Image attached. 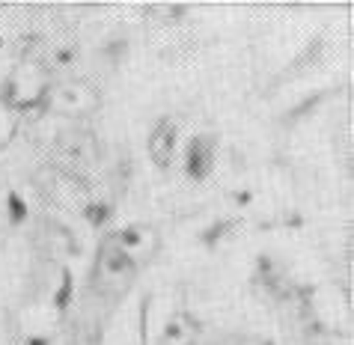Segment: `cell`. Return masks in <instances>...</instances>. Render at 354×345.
Instances as JSON below:
<instances>
[{
	"label": "cell",
	"instance_id": "1",
	"mask_svg": "<svg viewBox=\"0 0 354 345\" xmlns=\"http://www.w3.org/2000/svg\"><path fill=\"white\" fill-rule=\"evenodd\" d=\"M48 104L63 116H86L98 107V93L93 84L81 81V77H66L48 93Z\"/></svg>",
	"mask_w": 354,
	"mask_h": 345
},
{
	"label": "cell",
	"instance_id": "2",
	"mask_svg": "<svg viewBox=\"0 0 354 345\" xmlns=\"http://www.w3.org/2000/svg\"><path fill=\"white\" fill-rule=\"evenodd\" d=\"M134 274H137V268L113 248L111 239H107V244L102 248V253H98V259H95V286L104 295H122L131 286Z\"/></svg>",
	"mask_w": 354,
	"mask_h": 345
},
{
	"label": "cell",
	"instance_id": "3",
	"mask_svg": "<svg viewBox=\"0 0 354 345\" xmlns=\"http://www.w3.org/2000/svg\"><path fill=\"white\" fill-rule=\"evenodd\" d=\"M111 244L137 268V265L149 262L155 250H158V232H155L149 223H129L113 235Z\"/></svg>",
	"mask_w": 354,
	"mask_h": 345
},
{
	"label": "cell",
	"instance_id": "4",
	"mask_svg": "<svg viewBox=\"0 0 354 345\" xmlns=\"http://www.w3.org/2000/svg\"><path fill=\"white\" fill-rule=\"evenodd\" d=\"M57 152H60V158L68 167H90L95 164V155H98L95 140L86 131H81V128H68V131L57 137Z\"/></svg>",
	"mask_w": 354,
	"mask_h": 345
},
{
	"label": "cell",
	"instance_id": "5",
	"mask_svg": "<svg viewBox=\"0 0 354 345\" xmlns=\"http://www.w3.org/2000/svg\"><path fill=\"white\" fill-rule=\"evenodd\" d=\"M194 342H200V321L185 310L173 313L170 321L164 324L158 345H194Z\"/></svg>",
	"mask_w": 354,
	"mask_h": 345
},
{
	"label": "cell",
	"instance_id": "6",
	"mask_svg": "<svg viewBox=\"0 0 354 345\" xmlns=\"http://www.w3.org/2000/svg\"><path fill=\"white\" fill-rule=\"evenodd\" d=\"M149 155L158 167L173 164V155H176V122L173 120L155 122V128L149 131Z\"/></svg>",
	"mask_w": 354,
	"mask_h": 345
},
{
	"label": "cell",
	"instance_id": "7",
	"mask_svg": "<svg viewBox=\"0 0 354 345\" xmlns=\"http://www.w3.org/2000/svg\"><path fill=\"white\" fill-rule=\"evenodd\" d=\"M185 164H188V173L194 179H203L209 176L212 164H214V143L212 137H194L188 152H185Z\"/></svg>",
	"mask_w": 354,
	"mask_h": 345
},
{
	"label": "cell",
	"instance_id": "8",
	"mask_svg": "<svg viewBox=\"0 0 354 345\" xmlns=\"http://www.w3.org/2000/svg\"><path fill=\"white\" fill-rule=\"evenodd\" d=\"M194 345H212V342H203V339H200V342H194Z\"/></svg>",
	"mask_w": 354,
	"mask_h": 345
}]
</instances>
